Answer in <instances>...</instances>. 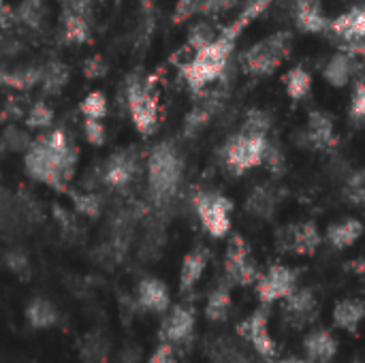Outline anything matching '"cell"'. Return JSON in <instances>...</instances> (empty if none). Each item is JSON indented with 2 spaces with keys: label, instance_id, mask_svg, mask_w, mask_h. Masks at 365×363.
I'll return each mask as SVG.
<instances>
[{
  "label": "cell",
  "instance_id": "obj_1",
  "mask_svg": "<svg viewBox=\"0 0 365 363\" xmlns=\"http://www.w3.org/2000/svg\"><path fill=\"white\" fill-rule=\"evenodd\" d=\"M269 2L272 0H252L235 17L233 24L222 28L210 45H205L199 51H195V56L186 64H182V77H184V81L188 83V88L192 92H201L210 83H214L216 79L222 77V73L227 71V64L231 60V53H233L237 36L242 34V30L252 19H257L269 6Z\"/></svg>",
  "mask_w": 365,
  "mask_h": 363
},
{
  "label": "cell",
  "instance_id": "obj_2",
  "mask_svg": "<svg viewBox=\"0 0 365 363\" xmlns=\"http://www.w3.org/2000/svg\"><path fill=\"white\" fill-rule=\"evenodd\" d=\"M26 171L58 190H64L77 167V148L71 143L64 131L56 128L36 137L24 156Z\"/></svg>",
  "mask_w": 365,
  "mask_h": 363
},
{
  "label": "cell",
  "instance_id": "obj_3",
  "mask_svg": "<svg viewBox=\"0 0 365 363\" xmlns=\"http://www.w3.org/2000/svg\"><path fill=\"white\" fill-rule=\"evenodd\" d=\"M269 116L261 109H252L246 116V122L240 133H235L225 145V165L235 175H242L265 163L269 150Z\"/></svg>",
  "mask_w": 365,
  "mask_h": 363
},
{
  "label": "cell",
  "instance_id": "obj_4",
  "mask_svg": "<svg viewBox=\"0 0 365 363\" xmlns=\"http://www.w3.org/2000/svg\"><path fill=\"white\" fill-rule=\"evenodd\" d=\"M182 182V156L173 143H158L148 158V184L156 205H167Z\"/></svg>",
  "mask_w": 365,
  "mask_h": 363
},
{
  "label": "cell",
  "instance_id": "obj_5",
  "mask_svg": "<svg viewBox=\"0 0 365 363\" xmlns=\"http://www.w3.org/2000/svg\"><path fill=\"white\" fill-rule=\"evenodd\" d=\"M291 53V32L278 30L261 41H257L252 47H248L242 56V68L248 75L265 77L276 73L282 62Z\"/></svg>",
  "mask_w": 365,
  "mask_h": 363
},
{
  "label": "cell",
  "instance_id": "obj_6",
  "mask_svg": "<svg viewBox=\"0 0 365 363\" xmlns=\"http://www.w3.org/2000/svg\"><path fill=\"white\" fill-rule=\"evenodd\" d=\"M126 105L135 128L141 135H152L158 126V96L154 90V79H143L141 75H130L126 79Z\"/></svg>",
  "mask_w": 365,
  "mask_h": 363
},
{
  "label": "cell",
  "instance_id": "obj_7",
  "mask_svg": "<svg viewBox=\"0 0 365 363\" xmlns=\"http://www.w3.org/2000/svg\"><path fill=\"white\" fill-rule=\"evenodd\" d=\"M195 210L199 214V220L203 229L216 237L222 240L227 237L231 229V214H233V203L220 193L214 190H201L195 195Z\"/></svg>",
  "mask_w": 365,
  "mask_h": 363
},
{
  "label": "cell",
  "instance_id": "obj_8",
  "mask_svg": "<svg viewBox=\"0 0 365 363\" xmlns=\"http://www.w3.org/2000/svg\"><path fill=\"white\" fill-rule=\"evenodd\" d=\"M269 308L272 306H259L248 319H244L237 325V334L244 338V342H248L255 349V353L265 362H274L278 355V347L269 329Z\"/></svg>",
  "mask_w": 365,
  "mask_h": 363
},
{
  "label": "cell",
  "instance_id": "obj_9",
  "mask_svg": "<svg viewBox=\"0 0 365 363\" xmlns=\"http://www.w3.org/2000/svg\"><path fill=\"white\" fill-rule=\"evenodd\" d=\"M299 272L295 267L274 263L265 270V274L259 276L257 280V297L261 306H272L276 302L287 300L299 285Z\"/></svg>",
  "mask_w": 365,
  "mask_h": 363
},
{
  "label": "cell",
  "instance_id": "obj_10",
  "mask_svg": "<svg viewBox=\"0 0 365 363\" xmlns=\"http://www.w3.org/2000/svg\"><path fill=\"white\" fill-rule=\"evenodd\" d=\"M329 30L340 43V51L357 58L365 56V6H355L334 21H329Z\"/></svg>",
  "mask_w": 365,
  "mask_h": 363
},
{
  "label": "cell",
  "instance_id": "obj_11",
  "mask_svg": "<svg viewBox=\"0 0 365 363\" xmlns=\"http://www.w3.org/2000/svg\"><path fill=\"white\" fill-rule=\"evenodd\" d=\"M259 276L261 274L252 261L246 240L242 235H233L225 257V282H229L231 287L233 285L248 287V285H257Z\"/></svg>",
  "mask_w": 365,
  "mask_h": 363
},
{
  "label": "cell",
  "instance_id": "obj_12",
  "mask_svg": "<svg viewBox=\"0 0 365 363\" xmlns=\"http://www.w3.org/2000/svg\"><path fill=\"white\" fill-rule=\"evenodd\" d=\"M319 317V300L314 289L297 287L287 300H282V319L293 329H304Z\"/></svg>",
  "mask_w": 365,
  "mask_h": 363
},
{
  "label": "cell",
  "instance_id": "obj_13",
  "mask_svg": "<svg viewBox=\"0 0 365 363\" xmlns=\"http://www.w3.org/2000/svg\"><path fill=\"white\" fill-rule=\"evenodd\" d=\"M321 244H323V235L312 220L289 225L278 237V250L302 255V257H312Z\"/></svg>",
  "mask_w": 365,
  "mask_h": 363
},
{
  "label": "cell",
  "instance_id": "obj_14",
  "mask_svg": "<svg viewBox=\"0 0 365 363\" xmlns=\"http://www.w3.org/2000/svg\"><path fill=\"white\" fill-rule=\"evenodd\" d=\"M304 139L312 150H319V152L334 150L338 143L334 118L327 111H310L308 124L304 131Z\"/></svg>",
  "mask_w": 365,
  "mask_h": 363
},
{
  "label": "cell",
  "instance_id": "obj_15",
  "mask_svg": "<svg viewBox=\"0 0 365 363\" xmlns=\"http://www.w3.org/2000/svg\"><path fill=\"white\" fill-rule=\"evenodd\" d=\"M295 26L306 34H321L329 28L321 0H293Z\"/></svg>",
  "mask_w": 365,
  "mask_h": 363
},
{
  "label": "cell",
  "instance_id": "obj_16",
  "mask_svg": "<svg viewBox=\"0 0 365 363\" xmlns=\"http://www.w3.org/2000/svg\"><path fill=\"white\" fill-rule=\"evenodd\" d=\"M340 342L338 338L329 332V329H312L306 338H304V353L306 359L312 363H329L334 362V357L338 355Z\"/></svg>",
  "mask_w": 365,
  "mask_h": 363
},
{
  "label": "cell",
  "instance_id": "obj_17",
  "mask_svg": "<svg viewBox=\"0 0 365 363\" xmlns=\"http://www.w3.org/2000/svg\"><path fill=\"white\" fill-rule=\"evenodd\" d=\"M195 332V312L186 306H175L163 323V338L167 344H182Z\"/></svg>",
  "mask_w": 365,
  "mask_h": 363
},
{
  "label": "cell",
  "instance_id": "obj_18",
  "mask_svg": "<svg viewBox=\"0 0 365 363\" xmlns=\"http://www.w3.org/2000/svg\"><path fill=\"white\" fill-rule=\"evenodd\" d=\"M365 227L357 218H342L325 229V242L336 250H346L364 237Z\"/></svg>",
  "mask_w": 365,
  "mask_h": 363
},
{
  "label": "cell",
  "instance_id": "obj_19",
  "mask_svg": "<svg viewBox=\"0 0 365 363\" xmlns=\"http://www.w3.org/2000/svg\"><path fill=\"white\" fill-rule=\"evenodd\" d=\"M331 319H334V325L338 329L355 334L359 329V325L365 321V300H359V297H344V300H340L334 306Z\"/></svg>",
  "mask_w": 365,
  "mask_h": 363
},
{
  "label": "cell",
  "instance_id": "obj_20",
  "mask_svg": "<svg viewBox=\"0 0 365 363\" xmlns=\"http://www.w3.org/2000/svg\"><path fill=\"white\" fill-rule=\"evenodd\" d=\"M137 173V163L130 154L126 152H120V154H113L107 165H105V171H103V178H105V184L111 186V188H124L130 184V180L135 178Z\"/></svg>",
  "mask_w": 365,
  "mask_h": 363
},
{
  "label": "cell",
  "instance_id": "obj_21",
  "mask_svg": "<svg viewBox=\"0 0 365 363\" xmlns=\"http://www.w3.org/2000/svg\"><path fill=\"white\" fill-rule=\"evenodd\" d=\"M355 71H357V62L353 56L344 53V51H338L334 53L327 64L323 66V77L329 86L334 88H344L351 83V79L355 77Z\"/></svg>",
  "mask_w": 365,
  "mask_h": 363
},
{
  "label": "cell",
  "instance_id": "obj_22",
  "mask_svg": "<svg viewBox=\"0 0 365 363\" xmlns=\"http://www.w3.org/2000/svg\"><path fill=\"white\" fill-rule=\"evenodd\" d=\"M278 201H280V193L272 184H261L246 199V212L261 220H269L276 214Z\"/></svg>",
  "mask_w": 365,
  "mask_h": 363
},
{
  "label": "cell",
  "instance_id": "obj_23",
  "mask_svg": "<svg viewBox=\"0 0 365 363\" xmlns=\"http://www.w3.org/2000/svg\"><path fill=\"white\" fill-rule=\"evenodd\" d=\"M137 300H139V306L145 308L148 312H167L169 310V291L167 287L156 280V278H145L139 282V289H137Z\"/></svg>",
  "mask_w": 365,
  "mask_h": 363
},
{
  "label": "cell",
  "instance_id": "obj_24",
  "mask_svg": "<svg viewBox=\"0 0 365 363\" xmlns=\"http://www.w3.org/2000/svg\"><path fill=\"white\" fill-rule=\"evenodd\" d=\"M83 6H86V2H75L62 15V32H64V39L68 43H75V45H81V43L90 41V24H88L86 15L81 13Z\"/></svg>",
  "mask_w": 365,
  "mask_h": 363
},
{
  "label": "cell",
  "instance_id": "obj_25",
  "mask_svg": "<svg viewBox=\"0 0 365 363\" xmlns=\"http://www.w3.org/2000/svg\"><path fill=\"white\" fill-rule=\"evenodd\" d=\"M210 261V252L205 248H195L192 252H188L182 261V270H180V291H190L203 276L205 267Z\"/></svg>",
  "mask_w": 365,
  "mask_h": 363
},
{
  "label": "cell",
  "instance_id": "obj_26",
  "mask_svg": "<svg viewBox=\"0 0 365 363\" xmlns=\"http://www.w3.org/2000/svg\"><path fill=\"white\" fill-rule=\"evenodd\" d=\"M218 107H220L218 96H210V98H205L203 103L195 105V109L186 116V122H184V135H186V137H195V135H199V133L210 124V120L214 118V113L218 111Z\"/></svg>",
  "mask_w": 365,
  "mask_h": 363
},
{
  "label": "cell",
  "instance_id": "obj_27",
  "mask_svg": "<svg viewBox=\"0 0 365 363\" xmlns=\"http://www.w3.org/2000/svg\"><path fill=\"white\" fill-rule=\"evenodd\" d=\"M233 300H231V285L229 282H220L210 295H207V304H205V317L212 323H222L227 321L229 312H231Z\"/></svg>",
  "mask_w": 365,
  "mask_h": 363
},
{
  "label": "cell",
  "instance_id": "obj_28",
  "mask_svg": "<svg viewBox=\"0 0 365 363\" xmlns=\"http://www.w3.org/2000/svg\"><path fill=\"white\" fill-rule=\"evenodd\" d=\"M26 319L28 323L34 327V329H49L58 323V310L51 302L43 300V297H36L28 304L26 308Z\"/></svg>",
  "mask_w": 365,
  "mask_h": 363
},
{
  "label": "cell",
  "instance_id": "obj_29",
  "mask_svg": "<svg viewBox=\"0 0 365 363\" xmlns=\"http://www.w3.org/2000/svg\"><path fill=\"white\" fill-rule=\"evenodd\" d=\"M282 81H284V90H287L289 98L295 103L304 101L312 90V75L304 66H293L291 71H287Z\"/></svg>",
  "mask_w": 365,
  "mask_h": 363
},
{
  "label": "cell",
  "instance_id": "obj_30",
  "mask_svg": "<svg viewBox=\"0 0 365 363\" xmlns=\"http://www.w3.org/2000/svg\"><path fill=\"white\" fill-rule=\"evenodd\" d=\"M210 363H252L242 347L227 338H218L210 344Z\"/></svg>",
  "mask_w": 365,
  "mask_h": 363
},
{
  "label": "cell",
  "instance_id": "obj_31",
  "mask_svg": "<svg viewBox=\"0 0 365 363\" xmlns=\"http://www.w3.org/2000/svg\"><path fill=\"white\" fill-rule=\"evenodd\" d=\"M66 79H68V71H66V66H64V64H60V62H51V64H47V66L43 68L41 83H43L45 92L56 94V92H60V90L64 88Z\"/></svg>",
  "mask_w": 365,
  "mask_h": 363
},
{
  "label": "cell",
  "instance_id": "obj_32",
  "mask_svg": "<svg viewBox=\"0 0 365 363\" xmlns=\"http://www.w3.org/2000/svg\"><path fill=\"white\" fill-rule=\"evenodd\" d=\"M15 13H17V21L26 24L30 28H38L43 17H45V6L41 0H24L15 9Z\"/></svg>",
  "mask_w": 365,
  "mask_h": 363
},
{
  "label": "cell",
  "instance_id": "obj_33",
  "mask_svg": "<svg viewBox=\"0 0 365 363\" xmlns=\"http://www.w3.org/2000/svg\"><path fill=\"white\" fill-rule=\"evenodd\" d=\"M344 199L355 205V208H365V169L355 171L346 184H344Z\"/></svg>",
  "mask_w": 365,
  "mask_h": 363
},
{
  "label": "cell",
  "instance_id": "obj_34",
  "mask_svg": "<svg viewBox=\"0 0 365 363\" xmlns=\"http://www.w3.org/2000/svg\"><path fill=\"white\" fill-rule=\"evenodd\" d=\"M79 109H81V113L86 116V120H101V118H105V113H107V98H105L103 92H90V94L81 101Z\"/></svg>",
  "mask_w": 365,
  "mask_h": 363
},
{
  "label": "cell",
  "instance_id": "obj_35",
  "mask_svg": "<svg viewBox=\"0 0 365 363\" xmlns=\"http://www.w3.org/2000/svg\"><path fill=\"white\" fill-rule=\"evenodd\" d=\"M109 353V342L101 336V334H90L83 340V357L88 362L98 363L103 362Z\"/></svg>",
  "mask_w": 365,
  "mask_h": 363
},
{
  "label": "cell",
  "instance_id": "obj_36",
  "mask_svg": "<svg viewBox=\"0 0 365 363\" xmlns=\"http://www.w3.org/2000/svg\"><path fill=\"white\" fill-rule=\"evenodd\" d=\"M30 143H32V139L15 126L6 128L2 135V148L9 152H26L30 148Z\"/></svg>",
  "mask_w": 365,
  "mask_h": 363
},
{
  "label": "cell",
  "instance_id": "obj_37",
  "mask_svg": "<svg viewBox=\"0 0 365 363\" xmlns=\"http://www.w3.org/2000/svg\"><path fill=\"white\" fill-rule=\"evenodd\" d=\"M216 34H218V32H214V28H212L210 24H197V26H192L190 32H188V45H190L195 51H199L201 47L210 45V43L216 39Z\"/></svg>",
  "mask_w": 365,
  "mask_h": 363
},
{
  "label": "cell",
  "instance_id": "obj_38",
  "mask_svg": "<svg viewBox=\"0 0 365 363\" xmlns=\"http://www.w3.org/2000/svg\"><path fill=\"white\" fill-rule=\"evenodd\" d=\"M53 120V111L45 105V103H34L28 118H26V124L30 128H47Z\"/></svg>",
  "mask_w": 365,
  "mask_h": 363
},
{
  "label": "cell",
  "instance_id": "obj_39",
  "mask_svg": "<svg viewBox=\"0 0 365 363\" xmlns=\"http://www.w3.org/2000/svg\"><path fill=\"white\" fill-rule=\"evenodd\" d=\"M73 201H75V208L77 212L90 216V218H96L98 212H101V199L92 193H86V195H73Z\"/></svg>",
  "mask_w": 365,
  "mask_h": 363
},
{
  "label": "cell",
  "instance_id": "obj_40",
  "mask_svg": "<svg viewBox=\"0 0 365 363\" xmlns=\"http://www.w3.org/2000/svg\"><path fill=\"white\" fill-rule=\"evenodd\" d=\"M201 4H203V0H178L175 13H173V21L175 24H182V21L190 19L195 13L201 11Z\"/></svg>",
  "mask_w": 365,
  "mask_h": 363
},
{
  "label": "cell",
  "instance_id": "obj_41",
  "mask_svg": "<svg viewBox=\"0 0 365 363\" xmlns=\"http://www.w3.org/2000/svg\"><path fill=\"white\" fill-rule=\"evenodd\" d=\"M83 131H86V139L92 143V145H103L105 143V126L101 120H86L83 122Z\"/></svg>",
  "mask_w": 365,
  "mask_h": 363
},
{
  "label": "cell",
  "instance_id": "obj_42",
  "mask_svg": "<svg viewBox=\"0 0 365 363\" xmlns=\"http://www.w3.org/2000/svg\"><path fill=\"white\" fill-rule=\"evenodd\" d=\"M237 4V0H203L201 11L203 15H220L225 11H231Z\"/></svg>",
  "mask_w": 365,
  "mask_h": 363
},
{
  "label": "cell",
  "instance_id": "obj_43",
  "mask_svg": "<svg viewBox=\"0 0 365 363\" xmlns=\"http://www.w3.org/2000/svg\"><path fill=\"white\" fill-rule=\"evenodd\" d=\"M6 263H9V267H11L17 276H21V278H26V276L30 274V261H28L24 255H19V252H11V255L6 257Z\"/></svg>",
  "mask_w": 365,
  "mask_h": 363
},
{
  "label": "cell",
  "instance_id": "obj_44",
  "mask_svg": "<svg viewBox=\"0 0 365 363\" xmlns=\"http://www.w3.org/2000/svg\"><path fill=\"white\" fill-rule=\"evenodd\" d=\"M148 363H178L175 359V351H173V347L171 344H160L154 353H152V357L148 359Z\"/></svg>",
  "mask_w": 365,
  "mask_h": 363
},
{
  "label": "cell",
  "instance_id": "obj_45",
  "mask_svg": "<svg viewBox=\"0 0 365 363\" xmlns=\"http://www.w3.org/2000/svg\"><path fill=\"white\" fill-rule=\"evenodd\" d=\"M351 113L353 118L357 120H365V83L359 86L353 94V101H351Z\"/></svg>",
  "mask_w": 365,
  "mask_h": 363
},
{
  "label": "cell",
  "instance_id": "obj_46",
  "mask_svg": "<svg viewBox=\"0 0 365 363\" xmlns=\"http://www.w3.org/2000/svg\"><path fill=\"white\" fill-rule=\"evenodd\" d=\"M83 73H86V77H90V79H96V77H103L105 73H107V64H105V60L103 58H90L88 62H86V66H83Z\"/></svg>",
  "mask_w": 365,
  "mask_h": 363
},
{
  "label": "cell",
  "instance_id": "obj_47",
  "mask_svg": "<svg viewBox=\"0 0 365 363\" xmlns=\"http://www.w3.org/2000/svg\"><path fill=\"white\" fill-rule=\"evenodd\" d=\"M17 24V13L11 4H6L4 0H0V30L13 28Z\"/></svg>",
  "mask_w": 365,
  "mask_h": 363
},
{
  "label": "cell",
  "instance_id": "obj_48",
  "mask_svg": "<svg viewBox=\"0 0 365 363\" xmlns=\"http://www.w3.org/2000/svg\"><path fill=\"white\" fill-rule=\"evenodd\" d=\"M276 363H312V362H308L306 357H287V359H280V362H276Z\"/></svg>",
  "mask_w": 365,
  "mask_h": 363
},
{
  "label": "cell",
  "instance_id": "obj_49",
  "mask_svg": "<svg viewBox=\"0 0 365 363\" xmlns=\"http://www.w3.org/2000/svg\"><path fill=\"white\" fill-rule=\"evenodd\" d=\"M359 276H361V278L365 280V259L361 261V263H359Z\"/></svg>",
  "mask_w": 365,
  "mask_h": 363
},
{
  "label": "cell",
  "instance_id": "obj_50",
  "mask_svg": "<svg viewBox=\"0 0 365 363\" xmlns=\"http://www.w3.org/2000/svg\"><path fill=\"white\" fill-rule=\"evenodd\" d=\"M353 363H361V362H353Z\"/></svg>",
  "mask_w": 365,
  "mask_h": 363
}]
</instances>
